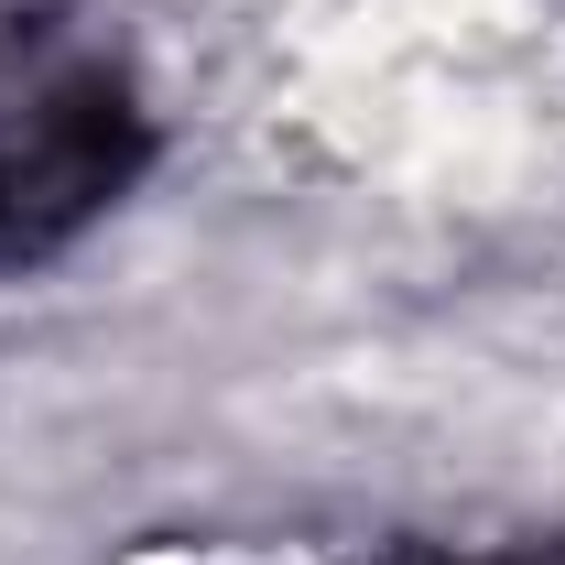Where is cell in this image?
<instances>
[{
	"label": "cell",
	"mask_w": 565,
	"mask_h": 565,
	"mask_svg": "<svg viewBox=\"0 0 565 565\" xmlns=\"http://www.w3.org/2000/svg\"><path fill=\"white\" fill-rule=\"evenodd\" d=\"M141 152H152V120L120 66L33 76L0 109V273L66 250L87 217H109L120 185L141 174Z\"/></svg>",
	"instance_id": "cell-1"
}]
</instances>
